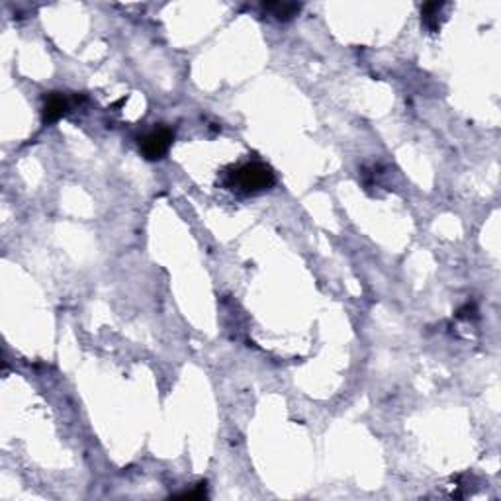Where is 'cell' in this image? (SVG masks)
<instances>
[{"instance_id": "cell-1", "label": "cell", "mask_w": 501, "mask_h": 501, "mask_svg": "<svg viewBox=\"0 0 501 501\" xmlns=\"http://www.w3.org/2000/svg\"><path fill=\"white\" fill-rule=\"evenodd\" d=\"M276 182L273 169L265 163H245L227 174L226 186L237 194L253 196L270 190Z\"/></svg>"}, {"instance_id": "cell-2", "label": "cell", "mask_w": 501, "mask_h": 501, "mask_svg": "<svg viewBox=\"0 0 501 501\" xmlns=\"http://www.w3.org/2000/svg\"><path fill=\"white\" fill-rule=\"evenodd\" d=\"M172 141H174V132L171 127H155L139 139L141 155L147 161H161L169 153Z\"/></svg>"}, {"instance_id": "cell-3", "label": "cell", "mask_w": 501, "mask_h": 501, "mask_svg": "<svg viewBox=\"0 0 501 501\" xmlns=\"http://www.w3.org/2000/svg\"><path fill=\"white\" fill-rule=\"evenodd\" d=\"M67 110H69V100L63 94L51 93L43 102L41 120H43V124H53L67 114Z\"/></svg>"}, {"instance_id": "cell-4", "label": "cell", "mask_w": 501, "mask_h": 501, "mask_svg": "<svg viewBox=\"0 0 501 501\" xmlns=\"http://www.w3.org/2000/svg\"><path fill=\"white\" fill-rule=\"evenodd\" d=\"M266 12L270 16H274L276 20H292L294 16H297V12L302 10V4H296V2H266L263 4Z\"/></svg>"}, {"instance_id": "cell-5", "label": "cell", "mask_w": 501, "mask_h": 501, "mask_svg": "<svg viewBox=\"0 0 501 501\" xmlns=\"http://www.w3.org/2000/svg\"><path fill=\"white\" fill-rule=\"evenodd\" d=\"M445 6L443 2H429V4H425V6L421 8V14H423V22H425V26L429 28L431 31H437L438 30V22H437V16L438 12H441V8Z\"/></svg>"}]
</instances>
